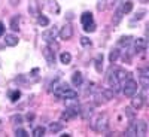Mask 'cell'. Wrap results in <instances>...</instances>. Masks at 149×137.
<instances>
[{"instance_id":"6da1fadb","label":"cell","mask_w":149,"mask_h":137,"mask_svg":"<svg viewBox=\"0 0 149 137\" xmlns=\"http://www.w3.org/2000/svg\"><path fill=\"white\" fill-rule=\"evenodd\" d=\"M91 127H93V130H95V131H98V133L106 131L107 127H109V116L104 115V113L97 115V116L91 121Z\"/></svg>"},{"instance_id":"7a4b0ae2","label":"cell","mask_w":149,"mask_h":137,"mask_svg":"<svg viewBox=\"0 0 149 137\" xmlns=\"http://www.w3.org/2000/svg\"><path fill=\"white\" fill-rule=\"evenodd\" d=\"M122 92H124V95H125V97L134 95L136 92H137V82L133 81L131 78L127 79L125 82L122 83Z\"/></svg>"},{"instance_id":"3957f363","label":"cell","mask_w":149,"mask_h":137,"mask_svg":"<svg viewBox=\"0 0 149 137\" xmlns=\"http://www.w3.org/2000/svg\"><path fill=\"white\" fill-rule=\"evenodd\" d=\"M107 82H109V86H110V90L113 91V92H118V91H121V83H119V81H118V78H116V74H115V72L112 70L110 73H109V76H107Z\"/></svg>"},{"instance_id":"277c9868","label":"cell","mask_w":149,"mask_h":137,"mask_svg":"<svg viewBox=\"0 0 149 137\" xmlns=\"http://www.w3.org/2000/svg\"><path fill=\"white\" fill-rule=\"evenodd\" d=\"M58 34L63 40H70L73 37V27L70 26V24H64V26L61 27V30L58 31Z\"/></svg>"},{"instance_id":"5b68a950","label":"cell","mask_w":149,"mask_h":137,"mask_svg":"<svg viewBox=\"0 0 149 137\" xmlns=\"http://www.w3.org/2000/svg\"><path fill=\"white\" fill-rule=\"evenodd\" d=\"M42 54H43V57H45V60L48 61L49 66H52V64L55 63V52L52 51L51 46H43V48H42Z\"/></svg>"},{"instance_id":"8992f818","label":"cell","mask_w":149,"mask_h":137,"mask_svg":"<svg viewBox=\"0 0 149 137\" xmlns=\"http://www.w3.org/2000/svg\"><path fill=\"white\" fill-rule=\"evenodd\" d=\"M134 130H136V136H139V137H145L148 134V124L145 121H137L134 124Z\"/></svg>"},{"instance_id":"52a82bcc","label":"cell","mask_w":149,"mask_h":137,"mask_svg":"<svg viewBox=\"0 0 149 137\" xmlns=\"http://www.w3.org/2000/svg\"><path fill=\"white\" fill-rule=\"evenodd\" d=\"M145 104V95L142 94H137V95H131V107L136 109V110H140Z\"/></svg>"},{"instance_id":"ba28073f","label":"cell","mask_w":149,"mask_h":137,"mask_svg":"<svg viewBox=\"0 0 149 137\" xmlns=\"http://www.w3.org/2000/svg\"><path fill=\"white\" fill-rule=\"evenodd\" d=\"M57 34H58V30H57L55 27H52V29H49V30H46V31L42 33V39L49 43V42H52V40L55 39Z\"/></svg>"},{"instance_id":"9c48e42d","label":"cell","mask_w":149,"mask_h":137,"mask_svg":"<svg viewBox=\"0 0 149 137\" xmlns=\"http://www.w3.org/2000/svg\"><path fill=\"white\" fill-rule=\"evenodd\" d=\"M139 81H140V86H142L143 90H146L148 86H149V70L148 69H142L140 70Z\"/></svg>"},{"instance_id":"30bf717a","label":"cell","mask_w":149,"mask_h":137,"mask_svg":"<svg viewBox=\"0 0 149 137\" xmlns=\"http://www.w3.org/2000/svg\"><path fill=\"white\" fill-rule=\"evenodd\" d=\"M134 48H136V52H143V51H146V48H148V42H146V39H143V37H140V39H136V42H134Z\"/></svg>"},{"instance_id":"8fae6325","label":"cell","mask_w":149,"mask_h":137,"mask_svg":"<svg viewBox=\"0 0 149 137\" xmlns=\"http://www.w3.org/2000/svg\"><path fill=\"white\" fill-rule=\"evenodd\" d=\"M115 74H116V78H118V81H119L121 85L125 82L127 79H130V73L125 72V70H122V69H116L115 70Z\"/></svg>"},{"instance_id":"7c38bea8","label":"cell","mask_w":149,"mask_h":137,"mask_svg":"<svg viewBox=\"0 0 149 137\" xmlns=\"http://www.w3.org/2000/svg\"><path fill=\"white\" fill-rule=\"evenodd\" d=\"M76 97H78V91L72 90L70 86H69V88H66V90H64V92L61 94V97H60V98H66V100H74Z\"/></svg>"},{"instance_id":"4fadbf2b","label":"cell","mask_w":149,"mask_h":137,"mask_svg":"<svg viewBox=\"0 0 149 137\" xmlns=\"http://www.w3.org/2000/svg\"><path fill=\"white\" fill-rule=\"evenodd\" d=\"M79 113L82 115V118H84V119H90V116L93 115V106H90V104H85V106H82Z\"/></svg>"},{"instance_id":"5bb4252c","label":"cell","mask_w":149,"mask_h":137,"mask_svg":"<svg viewBox=\"0 0 149 137\" xmlns=\"http://www.w3.org/2000/svg\"><path fill=\"white\" fill-rule=\"evenodd\" d=\"M106 102H109V98L104 95V92H103V90L98 92V94H95V97H94V103L97 104V106H100V104H104Z\"/></svg>"},{"instance_id":"9a60e30c","label":"cell","mask_w":149,"mask_h":137,"mask_svg":"<svg viewBox=\"0 0 149 137\" xmlns=\"http://www.w3.org/2000/svg\"><path fill=\"white\" fill-rule=\"evenodd\" d=\"M82 81H84V78H82V73L81 72H74L72 74V83L74 86H81L82 85Z\"/></svg>"},{"instance_id":"2e32d148","label":"cell","mask_w":149,"mask_h":137,"mask_svg":"<svg viewBox=\"0 0 149 137\" xmlns=\"http://www.w3.org/2000/svg\"><path fill=\"white\" fill-rule=\"evenodd\" d=\"M81 22H82V26H86V24L94 22V18H93L91 12H84V14L81 15Z\"/></svg>"},{"instance_id":"e0dca14e","label":"cell","mask_w":149,"mask_h":137,"mask_svg":"<svg viewBox=\"0 0 149 137\" xmlns=\"http://www.w3.org/2000/svg\"><path fill=\"white\" fill-rule=\"evenodd\" d=\"M5 43H6L8 46H17V45H18V37L14 36V34H6Z\"/></svg>"},{"instance_id":"ac0fdd59","label":"cell","mask_w":149,"mask_h":137,"mask_svg":"<svg viewBox=\"0 0 149 137\" xmlns=\"http://www.w3.org/2000/svg\"><path fill=\"white\" fill-rule=\"evenodd\" d=\"M94 66H95V70H97L98 73H102V70H103V55H102V54H98V55L95 57Z\"/></svg>"},{"instance_id":"d6986e66","label":"cell","mask_w":149,"mask_h":137,"mask_svg":"<svg viewBox=\"0 0 149 137\" xmlns=\"http://www.w3.org/2000/svg\"><path fill=\"white\" fill-rule=\"evenodd\" d=\"M131 9H133V3L131 2H124L122 6L119 8V10L122 12V15H125V14H128V12H131Z\"/></svg>"},{"instance_id":"ffe728a7","label":"cell","mask_w":149,"mask_h":137,"mask_svg":"<svg viewBox=\"0 0 149 137\" xmlns=\"http://www.w3.org/2000/svg\"><path fill=\"white\" fill-rule=\"evenodd\" d=\"M60 61H61V63H63V64H70L72 63V54L70 52H63V54H61L60 55Z\"/></svg>"},{"instance_id":"44dd1931","label":"cell","mask_w":149,"mask_h":137,"mask_svg":"<svg viewBox=\"0 0 149 137\" xmlns=\"http://www.w3.org/2000/svg\"><path fill=\"white\" fill-rule=\"evenodd\" d=\"M10 29L14 31H18L19 30V17H14L10 19Z\"/></svg>"},{"instance_id":"7402d4cb","label":"cell","mask_w":149,"mask_h":137,"mask_svg":"<svg viewBox=\"0 0 149 137\" xmlns=\"http://www.w3.org/2000/svg\"><path fill=\"white\" fill-rule=\"evenodd\" d=\"M131 39H133L131 36H124V37H121V39H119L118 45H121V46H125V48H127V46L131 43Z\"/></svg>"},{"instance_id":"603a6c76","label":"cell","mask_w":149,"mask_h":137,"mask_svg":"<svg viewBox=\"0 0 149 137\" xmlns=\"http://www.w3.org/2000/svg\"><path fill=\"white\" fill-rule=\"evenodd\" d=\"M49 130H51L52 133H60L61 130H63V124H60V122H52L51 125H49Z\"/></svg>"},{"instance_id":"cb8c5ba5","label":"cell","mask_w":149,"mask_h":137,"mask_svg":"<svg viewBox=\"0 0 149 137\" xmlns=\"http://www.w3.org/2000/svg\"><path fill=\"white\" fill-rule=\"evenodd\" d=\"M118 57H119V51H118V49H112L110 54H109V60H110V63H115V61L118 60Z\"/></svg>"},{"instance_id":"d4e9b609","label":"cell","mask_w":149,"mask_h":137,"mask_svg":"<svg viewBox=\"0 0 149 137\" xmlns=\"http://www.w3.org/2000/svg\"><path fill=\"white\" fill-rule=\"evenodd\" d=\"M33 136L34 137H43L45 136V128L43 127H36L33 130Z\"/></svg>"},{"instance_id":"484cf974","label":"cell","mask_w":149,"mask_h":137,"mask_svg":"<svg viewBox=\"0 0 149 137\" xmlns=\"http://www.w3.org/2000/svg\"><path fill=\"white\" fill-rule=\"evenodd\" d=\"M37 22H39V26H42V27H46L48 24H49V19L46 18V17H43V15H40L39 18H37Z\"/></svg>"},{"instance_id":"4316f807","label":"cell","mask_w":149,"mask_h":137,"mask_svg":"<svg viewBox=\"0 0 149 137\" xmlns=\"http://www.w3.org/2000/svg\"><path fill=\"white\" fill-rule=\"evenodd\" d=\"M84 30H85L86 33L95 31V22H91V24H86V26H84Z\"/></svg>"},{"instance_id":"83f0119b","label":"cell","mask_w":149,"mask_h":137,"mask_svg":"<svg viewBox=\"0 0 149 137\" xmlns=\"http://www.w3.org/2000/svg\"><path fill=\"white\" fill-rule=\"evenodd\" d=\"M10 121L14 122V124H18V125H21V124H22V116H21V115H14V116H10Z\"/></svg>"},{"instance_id":"f1b7e54d","label":"cell","mask_w":149,"mask_h":137,"mask_svg":"<svg viewBox=\"0 0 149 137\" xmlns=\"http://www.w3.org/2000/svg\"><path fill=\"white\" fill-rule=\"evenodd\" d=\"M15 136H17V137H27L29 133H27L26 130H22V128H17V130H15Z\"/></svg>"},{"instance_id":"f546056e","label":"cell","mask_w":149,"mask_h":137,"mask_svg":"<svg viewBox=\"0 0 149 137\" xmlns=\"http://www.w3.org/2000/svg\"><path fill=\"white\" fill-rule=\"evenodd\" d=\"M19 95H21V92H19V91H14V92L10 94V100H12V102H17L18 98H19Z\"/></svg>"},{"instance_id":"4dcf8cb0","label":"cell","mask_w":149,"mask_h":137,"mask_svg":"<svg viewBox=\"0 0 149 137\" xmlns=\"http://www.w3.org/2000/svg\"><path fill=\"white\" fill-rule=\"evenodd\" d=\"M81 43H82V46H90L91 40L88 39V37H81Z\"/></svg>"},{"instance_id":"1f68e13d","label":"cell","mask_w":149,"mask_h":137,"mask_svg":"<svg viewBox=\"0 0 149 137\" xmlns=\"http://www.w3.org/2000/svg\"><path fill=\"white\" fill-rule=\"evenodd\" d=\"M125 136H136V130H134V127H133V125L125 131Z\"/></svg>"},{"instance_id":"d6a6232c","label":"cell","mask_w":149,"mask_h":137,"mask_svg":"<svg viewBox=\"0 0 149 137\" xmlns=\"http://www.w3.org/2000/svg\"><path fill=\"white\" fill-rule=\"evenodd\" d=\"M125 113L128 115V118H133V116H134V113L131 112V109H130V107H127V109H125Z\"/></svg>"},{"instance_id":"836d02e7","label":"cell","mask_w":149,"mask_h":137,"mask_svg":"<svg viewBox=\"0 0 149 137\" xmlns=\"http://www.w3.org/2000/svg\"><path fill=\"white\" fill-rule=\"evenodd\" d=\"M3 34H5V26H3V22H0V37Z\"/></svg>"},{"instance_id":"e575fe53","label":"cell","mask_w":149,"mask_h":137,"mask_svg":"<svg viewBox=\"0 0 149 137\" xmlns=\"http://www.w3.org/2000/svg\"><path fill=\"white\" fill-rule=\"evenodd\" d=\"M33 118H34V115H33V113H29V115H27V119H29V121H31Z\"/></svg>"}]
</instances>
